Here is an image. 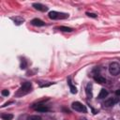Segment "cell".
I'll return each mask as SVG.
<instances>
[{
  "label": "cell",
  "instance_id": "cell-17",
  "mask_svg": "<svg viewBox=\"0 0 120 120\" xmlns=\"http://www.w3.org/2000/svg\"><path fill=\"white\" fill-rule=\"evenodd\" d=\"M26 67H27V63H26V61L24 59H22V63H21V68L22 69H24V68H26Z\"/></svg>",
  "mask_w": 120,
  "mask_h": 120
},
{
  "label": "cell",
  "instance_id": "cell-20",
  "mask_svg": "<svg viewBox=\"0 0 120 120\" xmlns=\"http://www.w3.org/2000/svg\"><path fill=\"white\" fill-rule=\"evenodd\" d=\"M115 95H116V96H120V89H117V90L115 91Z\"/></svg>",
  "mask_w": 120,
  "mask_h": 120
},
{
  "label": "cell",
  "instance_id": "cell-7",
  "mask_svg": "<svg viewBox=\"0 0 120 120\" xmlns=\"http://www.w3.org/2000/svg\"><path fill=\"white\" fill-rule=\"evenodd\" d=\"M33 7H34L36 9H38V10H39V11H42V12L48 10V8H47L46 6L40 4V3H34V4H33Z\"/></svg>",
  "mask_w": 120,
  "mask_h": 120
},
{
  "label": "cell",
  "instance_id": "cell-1",
  "mask_svg": "<svg viewBox=\"0 0 120 120\" xmlns=\"http://www.w3.org/2000/svg\"><path fill=\"white\" fill-rule=\"evenodd\" d=\"M31 88H32V84L31 82H25L22 84L21 88L18 90V92L16 93V96H23V95H26L28 94L30 91H31Z\"/></svg>",
  "mask_w": 120,
  "mask_h": 120
},
{
  "label": "cell",
  "instance_id": "cell-16",
  "mask_svg": "<svg viewBox=\"0 0 120 120\" xmlns=\"http://www.w3.org/2000/svg\"><path fill=\"white\" fill-rule=\"evenodd\" d=\"M27 120H42V119H41V117L38 116V115H31V116L28 117Z\"/></svg>",
  "mask_w": 120,
  "mask_h": 120
},
{
  "label": "cell",
  "instance_id": "cell-12",
  "mask_svg": "<svg viewBox=\"0 0 120 120\" xmlns=\"http://www.w3.org/2000/svg\"><path fill=\"white\" fill-rule=\"evenodd\" d=\"M108 91L106 90V89H104V88H102L101 90H100V92H99V94H98V98H106L107 96H108Z\"/></svg>",
  "mask_w": 120,
  "mask_h": 120
},
{
  "label": "cell",
  "instance_id": "cell-21",
  "mask_svg": "<svg viewBox=\"0 0 120 120\" xmlns=\"http://www.w3.org/2000/svg\"><path fill=\"white\" fill-rule=\"evenodd\" d=\"M82 120H87V119H86V118H82Z\"/></svg>",
  "mask_w": 120,
  "mask_h": 120
},
{
  "label": "cell",
  "instance_id": "cell-15",
  "mask_svg": "<svg viewBox=\"0 0 120 120\" xmlns=\"http://www.w3.org/2000/svg\"><path fill=\"white\" fill-rule=\"evenodd\" d=\"M59 30L64 31V32H71V31H72V28L67 27V26H60V27H59Z\"/></svg>",
  "mask_w": 120,
  "mask_h": 120
},
{
  "label": "cell",
  "instance_id": "cell-3",
  "mask_svg": "<svg viewBox=\"0 0 120 120\" xmlns=\"http://www.w3.org/2000/svg\"><path fill=\"white\" fill-rule=\"evenodd\" d=\"M109 71L112 75L113 76H116L120 73V65L116 62H112L110 64L109 66Z\"/></svg>",
  "mask_w": 120,
  "mask_h": 120
},
{
  "label": "cell",
  "instance_id": "cell-10",
  "mask_svg": "<svg viewBox=\"0 0 120 120\" xmlns=\"http://www.w3.org/2000/svg\"><path fill=\"white\" fill-rule=\"evenodd\" d=\"M68 86H69L70 92H71L72 94H76V93H77V88H76V86H74V85L72 84V82H71L70 78H68Z\"/></svg>",
  "mask_w": 120,
  "mask_h": 120
},
{
  "label": "cell",
  "instance_id": "cell-2",
  "mask_svg": "<svg viewBox=\"0 0 120 120\" xmlns=\"http://www.w3.org/2000/svg\"><path fill=\"white\" fill-rule=\"evenodd\" d=\"M49 18L52 20H59V19H66L68 18V14L67 13H62V12H57V11H50L49 12Z\"/></svg>",
  "mask_w": 120,
  "mask_h": 120
},
{
  "label": "cell",
  "instance_id": "cell-5",
  "mask_svg": "<svg viewBox=\"0 0 120 120\" xmlns=\"http://www.w3.org/2000/svg\"><path fill=\"white\" fill-rule=\"evenodd\" d=\"M33 109L35 111H38V112H49L50 109L49 107H47L46 105L44 104H41V103H38V104H35L33 106Z\"/></svg>",
  "mask_w": 120,
  "mask_h": 120
},
{
  "label": "cell",
  "instance_id": "cell-8",
  "mask_svg": "<svg viewBox=\"0 0 120 120\" xmlns=\"http://www.w3.org/2000/svg\"><path fill=\"white\" fill-rule=\"evenodd\" d=\"M31 24L34 25V26H44L45 25V22L43 21H41L40 19H38V18H35L31 21Z\"/></svg>",
  "mask_w": 120,
  "mask_h": 120
},
{
  "label": "cell",
  "instance_id": "cell-19",
  "mask_svg": "<svg viewBox=\"0 0 120 120\" xmlns=\"http://www.w3.org/2000/svg\"><path fill=\"white\" fill-rule=\"evenodd\" d=\"M88 17H91V18H97V14H95V13H91V12H86L85 13Z\"/></svg>",
  "mask_w": 120,
  "mask_h": 120
},
{
  "label": "cell",
  "instance_id": "cell-6",
  "mask_svg": "<svg viewBox=\"0 0 120 120\" xmlns=\"http://www.w3.org/2000/svg\"><path fill=\"white\" fill-rule=\"evenodd\" d=\"M118 101H119V98H110L106 99L103 104L105 107H111V106H113L114 104H116Z\"/></svg>",
  "mask_w": 120,
  "mask_h": 120
},
{
  "label": "cell",
  "instance_id": "cell-18",
  "mask_svg": "<svg viewBox=\"0 0 120 120\" xmlns=\"http://www.w3.org/2000/svg\"><path fill=\"white\" fill-rule=\"evenodd\" d=\"M1 94H2V96H4V97H8V96L9 95V91L7 90V89H4V90H2Z\"/></svg>",
  "mask_w": 120,
  "mask_h": 120
},
{
  "label": "cell",
  "instance_id": "cell-11",
  "mask_svg": "<svg viewBox=\"0 0 120 120\" xmlns=\"http://www.w3.org/2000/svg\"><path fill=\"white\" fill-rule=\"evenodd\" d=\"M94 80H95L97 82H98V83H105V82H106V79H105L104 77L100 76V75H96V76L94 77Z\"/></svg>",
  "mask_w": 120,
  "mask_h": 120
},
{
  "label": "cell",
  "instance_id": "cell-9",
  "mask_svg": "<svg viewBox=\"0 0 120 120\" xmlns=\"http://www.w3.org/2000/svg\"><path fill=\"white\" fill-rule=\"evenodd\" d=\"M85 93H86V96H87V98H92V84L91 83H88L85 87Z\"/></svg>",
  "mask_w": 120,
  "mask_h": 120
},
{
  "label": "cell",
  "instance_id": "cell-14",
  "mask_svg": "<svg viewBox=\"0 0 120 120\" xmlns=\"http://www.w3.org/2000/svg\"><path fill=\"white\" fill-rule=\"evenodd\" d=\"M13 20H14V23H16V24H21L22 22H23V19L22 18H20V17H16V18H12Z\"/></svg>",
  "mask_w": 120,
  "mask_h": 120
},
{
  "label": "cell",
  "instance_id": "cell-13",
  "mask_svg": "<svg viewBox=\"0 0 120 120\" xmlns=\"http://www.w3.org/2000/svg\"><path fill=\"white\" fill-rule=\"evenodd\" d=\"M1 118H2V120H12L13 114H11V113H3L1 115Z\"/></svg>",
  "mask_w": 120,
  "mask_h": 120
},
{
  "label": "cell",
  "instance_id": "cell-4",
  "mask_svg": "<svg viewBox=\"0 0 120 120\" xmlns=\"http://www.w3.org/2000/svg\"><path fill=\"white\" fill-rule=\"evenodd\" d=\"M71 107H72L73 110H75V111H77V112H87L86 107H85L82 103H81V102H79V101L73 102L72 105H71Z\"/></svg>",
  "mask_w": 120,
  "mask_h": 120
}]
</instances>
